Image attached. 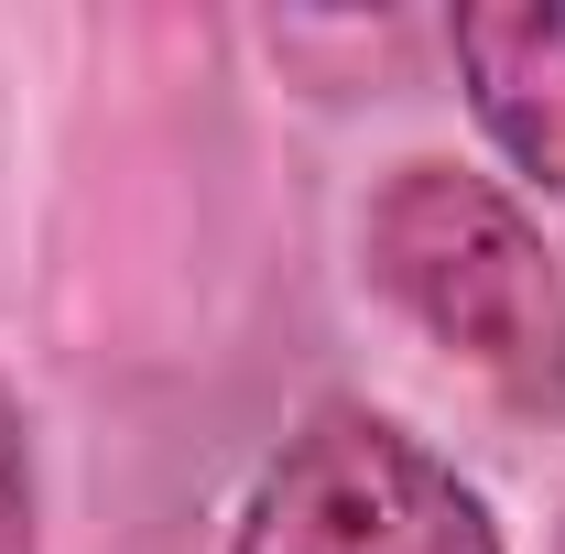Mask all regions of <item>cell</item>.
<instances>
[{
	"instance_id": "2",
	"label": "cell",
	"mask_w": 565,
	"mask_h": 554,
	"mask_svg": "<svg viewBox=\"0 0 565 554\" xmlns=\"http://www.w3.org/2000/svg\"><path fill=\"white\" fill-rule=\"evenodd\" d=\"M228 554H511L479 479L435 457L414 424L370 403H316V414L262 457L239 500Z\"/></svg>"
},
{
	"instance_id": "5",
	"label": "cell",
	"mask_w": 565,
	"mask_h": 554,
	"mask_svg": "<svg viewBox=\"0 0 565 554\" xmlns=\"http://www.w3.org/2000/svg\"><path fill=\"white\" fill-rule=\"evenodd\" d=\"M555 554H565V544H555Z\"/></svg>"
},
{
	"instance_id": "4",
	"label": "cell",
	"mask_w": 565,
	"mask_h": 554,
	"mask_svg": "<svg viewBox=\"0 0 565 554\" xmlns=\"http://www.w3.org/2000/svg\"><path fill=\"white\" fill-rule=\"evenodd\" d=\"M0 554H44V522H33V435H22L11 392H0Z\"/></svg>"
},
{
	"instance_id": "1",
	"label": "cell",
	"mask_w": 565,
	"mask_h": 554,
	"mask_svg": "<svg viewBox=\"0 0 565 554\" xmlns=\"http://www.w3.org/2000/svg\"><path fill=\"white\" fill-rule=\"evenodd\" d=\"M370 294L468 359L511 414H565V262L544 251L533 207L479 163H392L359 217Z\"/></svg>"
},
{
	"instance_id": "3",
	"label": "cell",
	"mask_w": 565,
	"mask_h": 554,
	"mask_svg": "<svg viewBox=\"0 0 565 554\" xmlns=\"http://www.w3.org/2000/svg\"><path fill=\"white\" fill-rule=\"evenodd\" d=\"M446 55L490 152L565 207V0H479L446 22Z\"/></svg>"
}]
</instances>
